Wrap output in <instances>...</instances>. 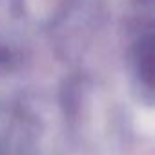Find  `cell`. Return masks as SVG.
<instances>
[{
  "label": "cell",
  "instance_id": "cell-1",
  "mask_svg": "<svg viewBox=\"0 0 155 155\" xmlns=\"http://www.w3.org/2000/svg\"><path fill=\"white\" fill-rule=\"evenodd\" d=\"M137 64H139V73L144 77L148 86H151V75H153V40L148 35L137 44Z\"/></svg>",
  "mask_w": 155,
  "mask_h": 155
}]
</instances>
